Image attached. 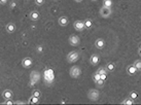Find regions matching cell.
I'll use <instances>...</instances> for the list:
<instances>
[{"mask_svg": "<svg viewBox=\"0 0 141 105\" xmlns=\"http://www.w3.org/2000/svg\"><path fill=\"white\" fill-rule=\"evenodd\" d=\"M43 78H44V83L46 84H52L53 82H55V72L54 70L48 68L46 69L43 72Z\"/></svg>", "mask_w": 141, "mask_h": 105, "instance_id": "6da1fadb", "label": "cell"}, {"mask_svg": "<svg viewBox=\"0 0 141 105\" xmlns=\"http://www.w3.org/2000/svg\"><path fill=\"white\" fill-rule=\"evenodd\" d=\"M2 97H3V99L4 100H6V99H12L13 98V93H12V90H4L3 92H2Z\"/></svg>", "mask_w": 141, "mask_h": 105, "instance_id": "5bb4252c", "label": "cell"}, {"mask_svg": "<svg viewBox=\"0 0 141 105\" xmlns=\"http://www.w3.org/2000/svg\"><path fill=\"white\" fill-rule=\"evenodd\" d=\"M16 6H17V3H16V1H12V2H11V6H9V7H11V9L14 8Z\"/></svg>", "mask_w": 141, "mask_h": 105, "instance_id": "1f68e13d", "label": "cell"}, {"mask_svg": "<svg viewBox=\"0 0 141 105\" xmlns=\"http://www.w3.org/2000/svg\"><path fill=\"white\" fill-rule=\"evenodd\" d=\"M61 103H62V104H65V103H66V101H65V100H62V101H61Z\"/></svg>", "mask_w": 141, "mask_h": 105, "instance_id": "d590c367", "label": "cell"}, {"mask_svg": "<svg viewBox=\"0 0 141 105\" xmlns=\"http://www.w3.org/2000/svg\"><path fill=\"white\" fill-rule=\"evenodd\" d=\"M33 65V61H32V59L31 58H24L22 60V66H23L24 68H30L31 66Z\"/></svg>", "mask_w": 141, "mask_h": 105, "instance_id": "9c48e42d", "label": "cell"}, {"mask_svg": "<svg viewBox=\"0 0 141 105\" xmlns=\"http://www.w3.org/2000/svg\"><path fill=\"white\" fill-rule=\"evenodd\" d=\"M31 95H32V96H35V97H38V98H40V97H41V92H40L39 90H37V89H34V90L32 91Z\"/></svg>", "mask_w": 141, "mask_h": 105, "instance_id": "603a6c76", "label": "cell"}, {"mask_svg": "<svg viewBox=\"0 0 141 105\" xmlns=\"http://www.w3.org/2000/svg\"><path fill=\"white\" fill-rule=\"evenodd\" d=\"M38 103H39V98L31 95V97L28 100V104H38Z\"/></svg>", "mask_w": 141, "mask_h": 105, "instance_id": "ac0fdd59", "label": "cell"}, {"mask_svg": "<svg viewBox=\"0 0 141 105\" xmlns=\"http://www.w3.org/2000/svg\"><path fill=\"white\" fill-rule=\"evenodd\" d=\"M34 2H35L36 5H38V6H41V5H43V3H44V0H34Z\"/></svg>", "mask_w": 141, "mask_h": 105, "instance_id": "f546056e", "label": "cell"}, {"mask_svg": "<svg viewBox=\"0 0 141 105\" xmlns=\"http://www.w3.org/2000/svg\"><path fill=\"white\" fill-rule=\"evenodd\" d=\"M112 4H113V2H112V0H103V6H105V7H112Z\"/></svg>", "mask_w": 141, "mask_h": 105, "instance_id": "44dd1931", "label": "cell"}, {"mask_svg": "<svg viewBox=\"0 0 141 105\" xmlns=\"http://www.w3.org/2000/svg\"><path fill=\"white\" fill-rule=\"evenodd\" d=\"M95 83H96V84H97L98 87H102V86H103V84L105 83V82H104L103 79H101V78H100L99 81H97V82H95Z\"/></svg>", "mask_w": 141, "mask_h": 105, "instance_id": "f1b7e54d", "label": "cell"}, {"mask_svg": "<svg viewBox=\"0 0 141 105\" xmlns=\"http://www.w3.org/2000/svg\"><path fill=\"white\" fill-rule=\"evenodd\" d=\"M90 63H91V65H92V66H96V65H98V64L100 63V57H99V55H97V54L92 55V56H91V58H90Z\"/></svg>", "mask_w": 141, "mask_h": 105, "instance_id": "30bf717a", "label": "cell"}, {"mask_svg": "<svg viewBox=\"0 0 141 105\" xmlns=\"http://www.w3.org/2000/svg\"><path fill=\"white\" fill-rule=\"evenodd\" d=\"M73 27H74V29L75 30H77V31H83L85 28H84V24H83V21H75L74 23H73Z\"/></svg>", "mask_w": 141, "mask_h": 105, "instance_id": "ba28073f", "label": "cell"}, {"mask_svg": "<svg viewBox=\"0 0 141 105\" xmlns=\"http://www.w3.org/2000/svg\"><path fill=\"white\" fill-rule=\"evenodd\" d=\"M7 2H8V0H0V4L1 5H6Z\"/></svg>", "mask_w": 141, "mask_h": 105, "instance_id": "d6a6232c", "label": "cell"}, {"mask_svg": "<svg viewBox=\"0 0 141 105\" xmlns=\"http://www.w3.org/2000/svg\"><path fill=\"white\" fill-rule=\"evenodd\" d=\"M138 53H139V55L141 56V44H140V47H139V51H138Z\"/></svg>", "mask_w": 141, "mask_h": 105, "instance_id": "e575fe53", "label": "cell"}, {"mask_svg": "<svg viewBox=\"0 0 141 105\" xmlns=\"http://www.w3.org/2000/svg\"><path fill=\"white\" fill-rule=\"evenodd\" d=\"M29 19L31 21H33V22H36V21H38L40 19V13L37 11H32L29 14Z\"/></svg>", "mask_w": 141, "mask_h": 105, "instance_id": "8fae6325", "label": "cell"}, {"mask_svg": "<svg viewBox=\"0 0 141 105\" xmlns=\"http://www.w3.org/2000/svg\"><path fill=\"white\" fill-rule=\"evenodd\" d=\"M137 71H138V70L136 69V67H135L134 65H130V66L127 67V72H128L129 75H134V74H136Z\"/></svg>", "mask_w": 141, "mask_h": 105, "instance_id": "e0dca14e", "label": "cell"}, {"mask_svg": "<svg viewBox=\"0 0 141 105\" xmlns=\"http://www.w3.org/2000/svg\"><path fill=\"white\" fill-rule=\"evenodd\" d=\"M82 69L78 66H72L69 70V75L72 78H78L82 75Z\"/></svg>", "mask_w": 141, "mask_h": 105, "instance_id": "277c9868", "label": "cell"}, {"mask_svg": "<svg viewBox=\"0 0 141 105\" xmlns=\"http://www.w3.org/2000/svg\"><path fill=\"white\" fill-rule=\"evenodd\" d=\"M111 13H112V9H111L110 7L102 6L101 9H100V16H101L102 18H104V19L109 18V17L111 16Z\"/></svg>", "mask_w": 141, "mask_h": 105, "instance_id": "52a82bcc", "label": "cell"}, {"mask_svg": "<svg viewBox=\"0 0 141 105\" xmlns=\"http://www.w3.org/2000/svg\"><path fill=\"white\" fill-rule=\"evenodd\" d=\"M74 1H75V2H78V3H79V2H82V1H83V0H74Z\"/></svg>", "mask_w": 141, "mask_h": 105, "instance_id": "8d00e7d4", "label": "cell"}, {"mask_svg": "<svg viewBox=\"0 0 141 105\" xmlns=\"http://www.w3.org/2000/svg\"><path fill=\"white\" fill-rule=\"evenodd\" d=\"M83 24H84V28L85 29H90V28L93 27V22H92L91 19H85L83 21Z\"/></svg>", "mask_w": 141, "mask_h": 105, "instance_id": "d6986e66", "label": "cell"}, {"mask_svg": "<svg viewBox=\"0 0 141 105\" xmlns=\"http://www.w3.org/2000/svg\"><path fill=\"white\" fill-rule=\"evenodd\" d=\"M105 69L107 70V72H113L115 70V64L113 62H108L106 64Z\"/></svg>", "mask_w": 141, "mask_h": 105, "instance_id": "2e32d148", "label": "cell"}, {"mask_svg": "<svg viewBox=\"0 0 141 105\" xmlns=\"http://www.w3.org/2000/svg\"><path fill=\"white\" fill-rule=\"evenodd\" d=\"M99 79H100V74L98 72L94 73V75H93V81H94V82H96L97 81H99Z\"/></svg>", "mask_w": 141, "mask_h": 105, "instance_id": "83f0119b", "label": "cell"}, {"mask_svg": "<svg viewBox=\"0 0 141 105\" xmlns=\"http://www.w3.org/2000/svg\"><path fill=\"white\" fill-rule=\"evenodd\" d=\"M120 104H123V105H133V104H135V102H134V100L133 99H131V98H126L125 100H123V102L120 103Z\"/></svg>", "mask_w": 141, "mask_h": 105, "instance_id": "ffe728a7", "label": "cell"}, {"mask_svg": "<svg viewBox=\"0 0 141 105\" xmlns=\"http://www.w3.org/2000/svg\"><path fill=\"white\" fill-rule=\"evenodd\" d=\"M80 57V54H79V52H77V51H72L70 52L68 55H67V62L68 63H74V62H76L78 59Z\"/></svg>", "mask_w": 141, "mask_h": 105, "instance_id": "3957f363", "label": "cell"}, {"mask_svg": "<svg viewBox=\"0 0 141 105\" xmlns=\"http://www.w3.org/2000/svg\"><path fill=\"white\" fill-rule=\"evenodd\" d=\"M92 1H98V0H92Z\"/></svg>", "mask_w": 141, "mask_h": 105, "instance_id": "74e56055", "label": "cell"}, {"mask_svg": "<svg viewBox=\"0 0 141 105\" xmlns=\"http://www.w3.org/2000/svg\"><path fill=\"white\" fill-rule=\"evenodd\" d=\"M0 104H3V105H13L14 104V101L12 100V99H6V100H4L2 103H0Z\"/></svg>", "mask_w": 141, "mask_h": 105, "instance_id": "d4e9b609", "label": "cell"}, {"mask_svg": "<svg viewBox=\"0 0 141 105\" xmlns=\"http://www.w3.org/2000/svg\"><path fill=\"white\" fill-rule=\"evenodd\" d=\"M39 79H40V73L35 70L32 71L30 74V82H29L30 87H34L36 83L39 82Z\"/></svg>", "mask_w": 141, "mask_h": 105, "instance_id": "7a4b0ae2", "label": "cell"}, {"mask_svg": "<svg viewBox=\"0 0 141 105\" xmlns=\"http://www.w3.org/2000/svg\"><path fill=\"white\" fill-rule=\"evenodd\" d=\"M95 47H97L98 49H102V48H104V47H105V40L102 39V38H98V39H96V41H95Z\"/></svg>", "mask_w": 141, "mask_h": 105, "instance_id": "7c38bea8", "label": "cell"}, {"mask_svg": "<svg viewBox=\"0 0 141 105\" xmlns=\"http://www.w3.org/2000/svg\"><path fill=\"white\" fill-rule=\"evenodd\" d=\"M88 98L91 101H97L100 98V92L97 89H91L88 92Z\"/></svg>", "mask_w": 141, "mask_h": 105, "instance_id": "5b68a950", "label": "cell"}, {"mask_svg": "<svg viewBox=\"0 0 141 105\" xmlns=\"http://www.w3.org/2000/svg\"><path fill=\"white\" fill-rule=\"evenodd\" d=\"M58 23L61 27H66L68 24H69V20H68V18L67 17H65V16H62V17H60L59 20H58Z\"/></svg>", "mask_w": 141, "mask_h": 105, "instance_id": "4fadbf2b", "label": "cell"}, {"mask_svg": "<svg viewBox=\"0 0 141 105\" xmlns=\"http://www.w3.org/2000/svg\"><path fill=\"white\" fill-rule=\"evenodd\" d=\"M97 72H98L100 75H102V74H107V73H108V72H107V70H106L104 67H100V68L98 69Z\"/></svg>", "mask_w": 141, "mask_h": 105, "instance_id": "484cf974", "label": "cell"}, {"mask_svg": "<svg viewBox=\"0 0 141 105\" xmlns=\"http://www.w3.org/2000/svg\"><path fill=\"white\" fill-rule=\"evenodd\" d=\"M14 104H16V105H25V104H28V102H25V101L18 100V101H14Z\"/></svg>", "mask_w": 141, "mask_h": 105, "instance_id": "4dcf8cb0", "label": "cell"}, {"mask_svg": "<svg viewBox=\"0 0 141 105\" xmlns=\"http://www.w3.org/2000/svg\"><path fill=\"white\" fill-rule=\"evenodd\" d=\"M133 65L136 67V69L138 70V71H140L141 70V60H136V61L134 62Z\"/></svg>", "mask_w": 141, "mask_h": 105, "instance_id": "cb8c5ba5", "label": "cell"}, {"mask_svg": "<svg viewBox=\"0 0 141 105\" xmlns=\"http://www.w3.org/2000/svg\"><path fill=\"white\" fill-rule=\"evenodd\" d=\"M36 52L38 53V54H41V53H43V47L41 46V44H39V46H37L36 47Z\"/></svg>", "mask_w": 141, "mask_h": 105, "instance_id": "4316f807", "label": "cell"}, {"mask_svg": "<svg viewBox=\"0 0 141 105\" xmlns=\"http://www.w3.org/2000/svg\"><path fill=\"white\" fill-rule=\"evenodd\" d=\"M5 30H6L7 33H13V32L16 31V25H14V23L9 22V23L6 24V26H5Z\"/></svg>", "mask_w": 141, "mask_h": 105, "instance_id": "9a60e30c", "label": "cell"}, {"mask_svg": "<svg viewBox=\"0 0 141 105\" xmlns=\"http://www.w3.org/2000/svg\"><path fill=\"white\" fill-rule=\"evenodd\" d=\"M100 78H101V79H103V81L105 82L106 78H107V74H102V75H100Z\"/></svg>", "mask_w": 141, "mask_h": 105, "instance_id": "836d02e7", "label": "cell"}, {"mask_svg": "<svg viewBox=\"0 0 141 105\" xmlns=\"http://www.w3.org/2000/svg\"><path fill=\"white\" fill-rule=\"evenodd\" d=\"M68 42L72 47H77L80 43V38H79V36H77L75 34L70 35L69 38H68Z\"/></svg>", "mask_w": 141, "mask_h": 105, "instance_id": "8992f818", "label": "cell"}, {"mask_svg": "<svg viewBox=\"0 0 141 105\" xmlns=\"http://www.w3.org/2000/svg\"><path fill=\"white\" fill-rule=\"evenodd\" d=\"M129 97L131 99H133V100H136V99L138 98V93L135 92V91H131L129 94Z\"/></svg>", "mask_w": 141, "mask_h": 105, "instance_id": "7402d4cb", "label": "cell"}]
</instances>
